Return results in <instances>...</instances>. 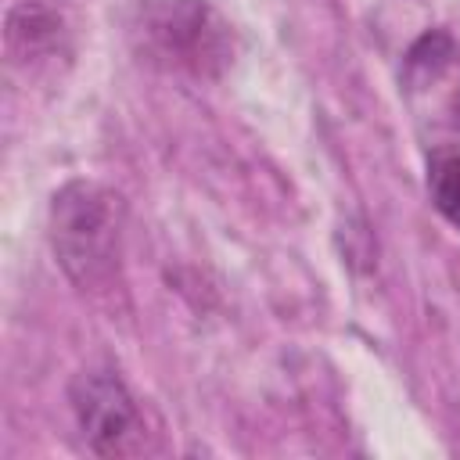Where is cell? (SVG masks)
Listing matches in <instances>:
<instances>
[{
	"mask_svg": "<svg viewBox=\"0 0 460 460\" xmlns=\"http://www.w3.org/2000/svg\"><path fill=\"white\" fill-rule=\"evenodd\" d=\"M50 248L79 291H101L122 262V198L93 180H68L50 198Z\"/></svg>",
	"mask_w": 460,
	"mask_h": 460,
	"instance_id": "6da1fadb",
	"label": "cell"
},
{
	"mask_svg": "<svg viewBox=\"0 0 460 460\" xmlns=\"http://www.w3.org/2000/svg\"><path fill=\"white\" fill-rule=\"evenodd\" d=\"M65 18L47 0H18L7 11V50L14 61H43L61 50Z\"/></svg>",
	"mask_w": 460,
	"mask_h": 460,
	"instance_id": "277c9868",
	"label": "cell"
},
{
	"mask_svg": "<svg viewBox=\"0 0 460 460\" xmlns=\"http://www.w3.org/2000/svg\"><path fill=\"white\" fill-rule=\"evenodd\" d=\"M456 122H460V93H456Z\"/></svg>",
	"mask_w": 460,
	"mask_h": 460,
	"instance_id": "52a82bcc",
	"label": "cell"
},
{
	"mask_svg": "<svg viewBox=\"0 0 460 460\" xmlns=\"http://www.w3.org/2000/svg\"><path fill=\"white\" fill-rule=\"evenodd\" d=\"M428 194L442 219L460 230V151H435L428 162Z\"/></svg>",
	"mask_w": 460,
	"mask_h": 460,
	"instance_id": "5b68a950",
	"label": "cell"
},
{
	"mask_svg": "<svg viewBox=\"0 0 460 460\" xmlns=\"http://www.w3.org/2000/svg\"><path fill=\"white\" fill-rule=\"evenodd\" d=\"M68 402L86 446L97 456H119L133 446L140 431V410L119 374L97 367L79 370L68 385Z\"/></svg>",
	"mask_w": 460,
	"mask_h": 460,
	"instance_id": "3957f363",
	"label": "cell"
},
{
	"mask_svg": "<svg viewBox=\"0 0 460 460\" xmlns=\"http://www.w3.org/2000/svg\"><path fill=\"white\" fill-rule=\"evenodd\" d=\"M449 58H453V36L442 32V29H428V32L406 50V75H410V79L438 75Z\"/></svg>",
	"mask_w": 460,
	"mask_h": 460,
	"instance_id": "8992f818",
	"label": "cell"
},
{
	"mask_svg": "<svg viewBox=\"0 0 460 460\" xmlns=\"http://www.w3.org/2000/svg\"><path fill=\"white\" fill-rule=\"evenodd\" d=\"M129 43L140 61L216 79L234 61V32L208 0H133Z\"/></svg>",
	"mask_w": 460,
	"mask_h": 460,
	"instance_id": "7a4b0ae2",
	"label": "cell"
}]
</instances>
